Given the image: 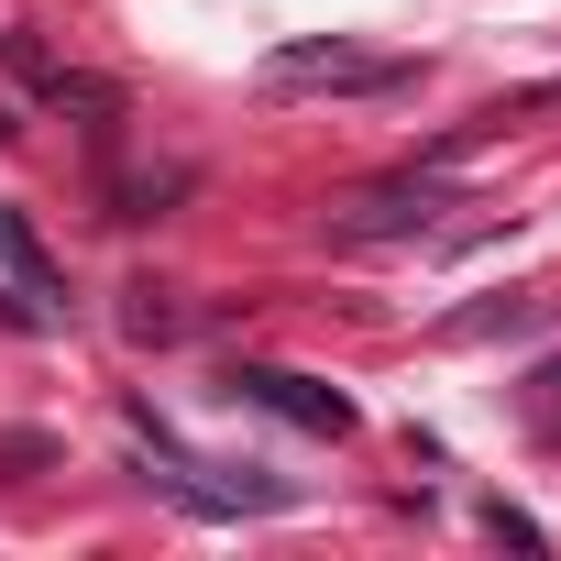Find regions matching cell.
<instances>
[{
	"label": "cell",
	"mask_w": 561,
	"mask_h": 561,
	"mask_svg": "<svg viewBox=\"0 0 561 561\" xmlns=\"http://www.w3.org/2000/svg\"><path fill=\"white\" fill-rule=\"evenodd\" d=\"M430 220H440V176H386V187H364L353 209H331L342 242H408V231H430Z\"/></svg>",
	"instance_id": "obj_3"
},
{
	"label": "cell",
	"mask_w": 561,
	"mask_h": 561,
	"mask_svg": "<svg viewBox=\"0 0 561 561\" xmlns=\"http://www.w3.org/2000/svg\"><path fill=\"white\" fill-rule=\"evenodd\" d=\"M231 397L275 408V419L309 430V440H342V430H353V397H342V386H320V375H298V364H231Z\"/></svg>",
	"instance_id": "obj_1"
},
{
	"label": "cell",
	"mask_w": 561,
	"mask_h": 561,
	"mask_svg": "<svg viewBox=\"0 0 561 561\" xmlns=\"http://www.w3.org/2000/svg\"><path fill=\"white\" fill-rule=\"evenodd\" d=\"M0 264H12V287H23V298H45V309L67 320V275H56V253L34 242V220H23V209H0Z\"/></svg>",
	"instance_id": "obj_4"
},
{
	"label": "cell",
	"mask_w": 561,
	"mask_h": 561,
	"mask_svg": "<svg viewBox=\"0 0 561 561\" xmlns=\"http://www.w3.org/2000/svg\"><path fill=\"white\" fill-rule=\"evenodd\" d=\"M275 89H408V67L397 56H364V45H342V34H309V45H275V67H264Z\"/></svg>",
	"instance_id": "obj_2"
},
{
	"label": "cell",
	"mask_w": 561,
	"mask_h": 561,
	"mask_svg": "<svg viewBox=\"0 0 561 561\" xmlns=\"http://www.w3.org/2000/svg\"><path fill=\"white\" fill-rule=\"evenodd\" d=\"M528 111H561V78H539V89H506L484 122H528Z\"/></svg>",
	"instance_id": "obj_5"
},
{
	"label": "cell",
	"mask_w": 561,
	"mask_h": 561,
	"mask_svg": "<svg viewBox=\"0 0 561 561\" xmlns=\"http://www.w3.org/2000/svg\"><path fill=\"white\" fill-rule=\"evenodd\" d=\"M484 528H495V539H517V550H550V528H539V517H517V506H484Z\"/></svg>",
	"instance_id": "obj_6"
}]
</instances>
